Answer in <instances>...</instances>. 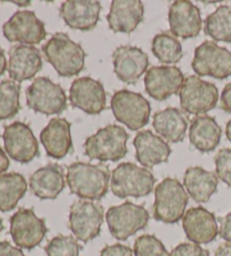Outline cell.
<instances>
[{"label": "cell", "instance_id": "1", "mask_svg": "<svg viewBox=\"0 0 231 256\" xmlns=\"http://www.w3.org/2000/svg\"><path fill=\"white\" fill-rule=\"evenodd\" d=\"M110 172L103 164L76 162L66 168V180L70 192L82 200L98 201L108 192Z\"/></svg>", "mask_w": 231, "mask_h": 256}, {"label": "cell", "instance_id": "2", "mask_svg": "<svg viewBox=\"0 0 231 256\" xmlns=\"http://www.w3.org/2000/svg\"><path fill=\"white\" fill-rule=\"evenodd\" d=\"M48 64L61 77H74L85 68L86 52L66 33L58 32L42 46Z\"/></svg>", "mask_w": 231, "mask_h": 256}, {"label": "cell", "instance_id": "3", "mask_svg": "<svg viewBox=\"0 0 231 256\" xmlns=\"http://www.w3.org/2000/svg\"><path fill=\"white\" fill-rule=\"evenodd\" d=\"M130 136L123 126L110 124L87 138L84 144L85 155L100 162H118L128 154L126 142Z\"/></svg>", "mask_w": 231, "mask_h": 256}, {"label": "cell", "instance_id": "4", "mask_svg": "<svg viewBox=\"0 0 231 256\" xmlns=\"http://www.w3.org/2000/svg\"><path fill=\"white\" fill-rule=\"evenodd\" d=\"M188 194L178 180L167 178L154 190V218L165 224H176L183 219Z\"/></svg>", "mask_w": 231, "mask_h": 256}, {"label": "cell", "instance_id": "5", "mask_svg": "<svg viewBox=\"0 0 231 256\" xmlns=\"http://www.w3.org/2000/svg\"><path fill=\"white\" fill-rule=\"evenodd\" d=\"M156 178L149 170L133 162H122L112 172L110 188L120 198L146 196L152 192Z\"/></svg>", "mask_w": 231, "mask_h": 256}, {"label": "cell", "instance_id": "6", "mask_svg": "<svg viewBox=\"0 0 231 256\" xmlns=\"http://www.w3.org/2000/svg\"><path fill=\"white\" fill-rule=\"evenodd\" d=\"M114 118L132 131L148 124L151 106L148 100L139 92L121 90L114 92L110 100Z\"/></svg>", "mask_w": 231, "mask_h": 256}, {"label": "cell", "instance_id": "7", "mask_svg": "<svg viewBox=\"0 0 231 256\" xmlns=\"http://www.w3.org/2000/svg\"><path fill=\"white\" fill-rule=\"evenodd\" d=\"M105 217L110 235L118 240H126L146 227L150 216L144 206L126 201L110 208Z\"/></svg>", "mask_w": 231, "mask_h": 256}, {"label": "cell", "instance_id": "8", "mask_svg": "<svg viewBox=\"0 0 231 256\" xmlns=\"http://www.w3.org/2000/svg\"><path fill=\"white\" fill-rule=\"evenodd\" d=\"M26 103L35 112L53 116L66 108V96L59 84L48 77H38L26 90Z\"/></svg>", "mask_w": 231, "mask_h": 256}, {"label": "cell", "instance_id": "9", "mask_svg": "<svg viewBox=\"0 0 231 256\" xmlns=\"http://www.w3.org/2000/svg\"><path fill=\"white\" fill-rule=\"evenodd\" d=\"M104 219L102 204L90 200L74 202L69 214V228L76 240L88 242L100 235Z\"/></svg>", "mask_w": 231, "mask_h": 256}, {"label": "cell", "instance_id": "10", "mask_svg": "<svg viewBox=\"0 0 231 256\" xmlns=\"http://www.w3.org/2000/svg\"><path fill=\"white\" fill-rule=\"evenodd\" d=\"M180 108L188 114H204L214 108L219 100V90L214 84L198 76L184 79L180 90Z\"/></svg>", "mask_w": 231, "mask_h": 256}, {"label": "cell", "instance_id": "11", "mask_svg": "<svg viewBox=\"0 0 231 256\" xmlns=\"http://www.w3.org/2000/svg\"><path fill=\"white\" fill-rule=\"evenodd\" d=\"M192 68L198 76L226 79L231 76V51L218 46L213 41H206L195 48Z\"/></svg>", "mask_w": 231, "mask_h": 256}, {"label": "cell", "instance_id": "12", "mask_svg": "<svg viewBox=\"0 0 231 256\" xmlns=\"http://www.w3.org/2000/svg\"><path fill=\"white\" fill-rule=\"evenodd\" d=\"M5 150L12 160L28 164L40 156L38 142L30 126L24 122H14L4 128Z\"/></svg>", "mask_w": 231, "mask_h": 256}, {"label": "cell", "instance_id": "13", "mask_svg": "<svg viewBox=\"0 0 231 256\" xmlns=\"http://www.w3.org/2000/svg\"><path fill=\"white\" fill-rule=\"evenodd\" d=\"M48 232L46 220L38 218L33 209L22 208L10 218V236L20 248L33 250Z\"/></svg>", "mask_w": 231, "mask_h": 256}, {"label": "cell", "instance_id": "14", "mask_svg": "<svg viewBox=\"0 0 231 256\" xmlns=\"http://www.w3.org/2000/svg\"><path fill=\"white\" fill-rule=\"evenodd\" d=\"M2 33L10 42H20L24 46H35L46 38V30L34 12H16L2 26Z\"/></svg>", "mask_w": 231, "mask_h": 256}, {"label": "cell", "instance_id": "15", "mask_svg": "<svg viewBox=\"0 0 231 256\" xmlns=\"http://www.w3.org/2000/svg\"><path fill=\"white\" fill-rule=\"evenodd\" d=\"M70 103L90 116H97L106 108V92L103 84L90 77L74 80L70 87Z\"/></svg>", "mask_w": 231, "mask_h": 256}, {"label": "cell", "instance_id": "16", "mask_svg": "<svg viewBox=\"0 0 231 256\" xmlns=\"http://www.w3.org/2000/svg\"><path fill=\"white\" fill-rule=\"evenodd\" d=\"M184 79L180 68L172 66H154L146 74V92L156 100H165L180 92Z\"/></svg>", "mask_w": 231, "mask_h": 256}, {"label": "cell", "instance_id": "17", "mask_svg": "<svg viewBox=\"0 0 231 256\" xmlns=\"http://www.w3.org/2000/svg\"><path fill=\"white\" fill-rule=\"evenodd\" d=\"M114 74L120 80L133 85L148 72L149 58L140 48L122 46L113 52Z\"/></svg>", "mask_w": 231, "mask_h": 256}, {"label": "cell", "instance_id": "18", "mask_svg": "<svg viewBox=\"0 0 231 256\" xmlns=\"http://www.w3.org/2000/svg\"><path fill=\"white\" fill-rule=\"evenodd\" d=\"M170 33L176 38H192L202 30L201 12L188 0H176L168 12Z\"/></svg>", "mask_w": 231, "mask_h": 256}, {"label": "cell", "instance_id": "19", "mask_svg": "<svg viewBox=\"0 0 231 256\" xmlns=\"http://www.w3.org/2000/svg\"><path fill=\"white\" fill-rule=\"evenodd\" d=\"M8 74L12 80L23 82L34 78L42 70V56L38 48L32 46L17 44L10 48Z\"/></svg>", "mask_w": 231, "mask_h": 256}, {"label": "cell", "instance_id": "20", "mask_svg": "<svg viewBox=\"0 0 231 256\" xmlns=\"http://www.w3.org/2000/svg\"><path fill=\"white\" fill-rule=\"evenodd\" d=\"M100 2L96 0H66L60 6L59 14L69 28L92 30L100 20Z\"/></svg>", "mask_w": 231, "mask_h": 256}, {"label": "cell", "instance_id": "21", "mask_svg": "<svg viewBox=\"0 0 231 256\" xmlns=\"http://www.w3.org/2000/svg\"><path fill=\"white\" fill-rule=\"evenodd\" d=\"M183 229L194 244H208L216 238L219 227L216 216L203 206L190 208L183 217Z\"/></svg>", "mask_w": 231, "mask_h": 256}, {"label": "cell", "instance_id": "22", "mask_svg": "<svg viewBox=\"0 0 231 256\" xmlns=\"http://www.w3.org/2000/svg\"><path fill=\"white\" fill-rule=\"evenodd\" d=\"M144 6L140 0H113L106 20L115 33L130 34L144 20Z\"/></svg>", "mask_w": 231, "mask_h": 256}, {"label": "cell", "instance_id": "23", "mask_svg": "<svg viewBox=\"0 0 231 256\" xmlns=\"http://www.w3.org/2000/svg\"><path fill=\"white\" fill-rule=\"evenodd\" d=\"M41 142L46 155L53 160H62L72 150L71 124L62 118H53L41 131Z\"/></svg>", "mask_w": 231, "mask_h": 256}, {"label": "cell", "instance_id": "24", "mask_svg": "<svg viewBox=\"0 0 231 256\" xmlns=\"http://www.w3.org/2000/svg\"><path fill=\"white\" fill-rule=\"evenodd\" d=\"M133 146L136 148V160L144 167H154L167 162L172 154L170 144L150 130L138 132Z\"/></svg>", "mask_w": 231, "mask_h": 256}, {"label": "cell", "instance_id": "25", "mask_svg": "<svg viewBox=\"0 0 231 256\" xmlns=\"http://www.w3.org/2000/svg\"><path fill=\"white\" fill-rule=\"evenodd\" d=\"M66 186L64 170L59 164H48L30 175V188L41 200H54Z\"/></svg>", "mask_w": 231, "mask_h": 256}, {"label": "cell", "instance_id": "26", "mask_svg": "<svg viewBox=\"0 0 231 256\" xmlns=\"http://www.w3.org/2000/svg\"><path fill=\"white\" fill-rule=\"evenodd\" d=\"M188 121L183 112L178 108H167L154 113L152 126L159 136L168 142L177 144L185 139Z\"/></svg>", "mask_w": 231, "mask_h": 256}, {"label": "cell", "instance_id": "27", "mask_svg": "<svg viewBox=\"0 0 231 256\" xmlns=\"http://www.w3.org/2000/svg\"><path fill=\"white\" fill-rule=\"evenodd\" d=\"M222 130L216 118L208 116H198L190 126V141L201 152H211L219 146Z\"/></svg>", "mask_w": 231, "mask_h": 256}, {"label": "cell", "instance_id": "28", "mask_svg": "<svg viewBox=\"0 0 231 256\" xmlns=\"http://www.w3.org/2000/svg\"><path fill=\"white\" fill-rule=\"evenodd\" d=\"M218 178L214 172L206 170L202 167H190L184 175V186L188 196L198 203H206L216 192Z\"/></svg>", "mask_w": 231, "mask_h": 256}, {"label": "cell", "instance_id": "29", "mask_svg": "<svg viewBox=\"0 0 231 256\" xmlns=\"http://www.w3.org/2000/svg\"><path fill=\"white\" fill-rule=\"evenodd\" d=\"M28 191V183L20 173L0 175V211L8 212L14 210L20 198Z\"/></svg>", "mask_w": 231, "mask_h": 256}, {"label": "cell", "instance_id": "30", "mask_svg": "<svg viewBox=\"0 0 231 256\" xmlns=\"http://www.w3.org/2000/svg\"><path fill=\"white\" fill-rule=\"evenodd\" d=\"M204 32L216 42L231 43V7L222 5L204 20Z\"/></svg>", "mask_w": 231, "mask_h": 256}, {"label": "cell", "instance_id": "31", "mask_svg": "<svg viewBox=\"0 0 231 256\" xmlns=\"http://www.w3.org/2000/svg\"><path fill=\"white\" fill-rule=\"evenodd\" d=\"M151 50L154 56L162 64H174L183 58L182 44L170 32L157 34L151 42Z\"/></svg>", "mask_w": 231, "mask_h": 256}, {"label": "cell", "instance_id": "32", "mask_svg": "<svg viewBox=\"0 0 231 256\" xmlns=\"http://www.w3.org/2000/svg\"><path fill=\"white\" fill-rule=\"evenodd\" d=\"M20 84L14 80L0 82V120H8L20 112Z\"/></svg>", "mask_w": 231, "mask_h": 256}, {"label": "cell", "instance_id": "33", "mask_svg": "<svg viewBox=\"0 0 231 256\" xmlns=\"http://www.w3.org/2000/svg\"><path fill=\"white\" fill-rule=\"evenodd\" d=\"M44 250L48 256H79L82 246L72 236L59 235L53 237Z\"/></svg>", "mask_w": 231, "mask_h": 256}, {"label": "cell", "instance_id": "34", "mask_svg": "<svg viewBox=\"0 0 231 256\" xmlns=\"http://www.w3.org/2000/svg\"><path fill=\"white\" fill-rule=\"evenodd\" d=\"M134 256H170L165 245L154 235H142L134 242Z\"/></svg>", "mask_w": 231, "mask_h": 256}, {"label": "cell", "instance_id": "35", "mask_svg": "<svg viewBox=\"0 0 231 256\" xmlns=\"http://www.w3.org/2000/svg\"><path fill=\"white\" fill-rule=\"evenodd\" d=\"M214 164L218 178L231 188V149H220L214 157Z\"/></svg>", "mask_w": 231, "mask_h": 256}, {"label": "cell", "instance_id": "36", "mask_svg": "<svg viewBox=\"0 0 231 256\" xmlns=\"http://www.w3.org/2000/svg\"><path fill=\"white\" fill-rule=\"evenodd\" d=\"M170 256H210V252L194 242H182L172 250Z\"/></svg>", "mask_w": 231, "mask_h": 256}, {"label": "cell", "instance_id": "37", "mask_svg": "<svg viewBox=\"0 0 231 256\" xmlns=\"http://www.w3.org/2000/svg\"><path fill=\"white\" fill-rule=\"evenodd\" d=\"M132 250L128 246L115 244L105 246L100 252V256H132Z\"/></svg>", "mask_w": 231, "mask_h": 256}, {"label": "cell", "instance_id": "38", "mask_svg": "<svg viewBox=\"0 0 231 256\" xmlns=\"http://www.w3.org/2000/svg\"><path fill=\"white\" fill-rule=\"evenodd\" d=\"M220 222L221 224L219 228V235L222 240L231 244V212L226 214V217L221 218Z\"/></svg>", "mask_w": 231, "mask_h": 256}, {"label": "cell", "instance_id": "39", "mask_svg": "<svg viewBox=\"0 0 231 256\" xmlns=\"http://www.w3.org/2000/svg\"><path fill=\"white\" fill-rule=\"evenodd\" d=\"M0 256H25L20 247L12 246L10 242H0Z\"/></svg>", "mask_w": 231, "mask_h": 256}, {"label": "cell", "instance_id": "40", "mask_svg": "<svg viewBox=\"0 0 231 256\" xmlns=\"http://www.w3.org/2000/svg\"><path fill=\"white\" fill-rule=\"evenodd\" d=\"M220 108L224 112L231 114V82L226 85L224 90H222L220 97Z\"/></svg>", "mask_w": 231, "mask_h": 256}, {"label": "cell", "instance_id": "41", "mask_svg": "<svg viewBox=\"0 0 231 256\" xmlns=\"http://www.w3.org/2000/svg\"><path fill=\"white\" fill-rule=\"evenodd\" d=\"M10 160H8V156L6 155V152H4L2 148L0 147V175L5 173V172L8 170L10 167Z\"/></svg>", "mask_w": 231, "mask_h": 256}, {"label": "cell", "instance_id": "42", "mask_svg": "<svg viewBox=\"0 0 231 256\" xmlns=\"http://www.w3.org/2000/svg\"><path fill=\"white\" fill-rule=\"evenodd\" d=\"M214 256H231V244L226 242L218 247Z\"/></svg>", "mask_w": 231, "mask_h": 256}, {"label": "cell", "instance_id": "43", "mask_svg": "<svg viewBox=\"0 0 231 256\" xmlns=\"http://www.w3.org/2000/svg\"><path fill=\"white\" fill-rule=\"evenodd\" d=\"M7 60H6V56H5V51L4 48L0 46V77L5 74L6 69H7Z\"/></svg>", "mask_w": 231, "mask_h": 256}, {"label": "cell", "instance_id": "44", "mask_svg": "<svg viewBox=\"0 0 231 256\" xmlns=\"http://www.w3.org/2000/svg\"><path fill=\"white\" fill-rule=\"evenodd\" d=\"M226 136L228 140L231 142V118L226 123Z\"/></svg>", "mask_w": 231, "mask_h": 256}, {"label": "cell", "instance_id": "45", "mask_svg": "<svg viewBox=\"0 0 231 256\" xmlns=\"http://www.w3.org/2000/svg\"><path fill=\"white\" fill-rule=\"evenodd\" d=\"M4 228H5V227H4V222H2V218H0V234H2V232L4 230Z\"/></svg>", "mask_w": 231, "mask_h": 256}]
</instances>
